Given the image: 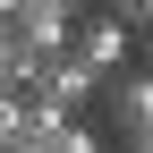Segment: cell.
<instances>
[{
	"instance_id": "7a4b0ae2",
	"label": "cell",
	"mask_w": 153,
	"mask_h": 153,
	"mask_svg": "<svg viewBox=\"0 0 153 153\" xmlns=\"http://www.w3.org/2000/svg\"><path fill=\"white\" fill-rule=\"evenodd\" d=\"M26 102H43V111H68V119H76L85 102H102V76L76 60V51H51V60L26 76Z\"/></svg>"
},
{
	"instance_id": "3957f363",
	"label": "cell",
	"mask_w": 153,
	"mask_h": 153,
	"mask_svg": "<svg viewBox=\"0 0 153 153\" xmlns=\"http://www.w3.org/2000/svg\"><path fill=\"white\" fill-rule=\"evenodd\" d=\"M68 51H76L94 76H119L128 51H136V26H119L111 9H85V17H76V34H68Z\"/></svg>"
},
{
	"instance_id": "6da1fadb",
	"label": "cell",
	"mask_w": 153,
	"mask_h": 153,
	"mask_svg": "<svg viewBox=\"0 0 153 153\" xmlns=\"http://www.w3.org/2000/svg\"><path fill=\"white\" fill-rule=\"evenodd\" d=\"M102 128L119 136V153H153V68L102 76Z\"/></svg>"
},
{
	"instance_id": "5b68a950",
	"label": "cell",
	"mask_w": 153,
	"mask_h": 153,
	"mask_svg": "<svg viewBox=\"0 0 153 153\" xmlns=\"http://www.w3.org/2000/svg\"><path fill=\"white\" fill-rule=\"evenodd\" d=\"M17 9H26V0H0V26H9V17H17Z\"/></svg>"
},
{
	"instance_id": "277c9868",
	"label": "cell",
	"mask_w": 153,
	"mask_h": 153,
	"mask_svg": "<svg viewBox=\"0 0 153 153\" xmlns=\"http://www.w3.org/2000/svg\"><path fill=\"white\" fill-rule=\"evenodd\" d=\"M111 136H102V128H85V119H60V128H51V153H102Z\"/></svg>"
}]
</instances>
